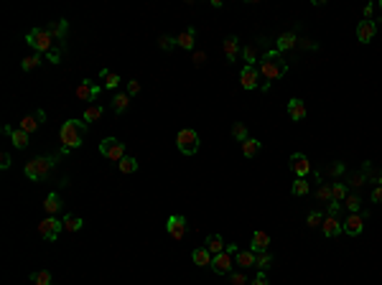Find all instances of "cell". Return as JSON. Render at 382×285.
<instances>
[{
    "label": "cell",
    "instance_id": "obj_1",
    "mask_svg": "<svg viewBox=\"0 0 382 285\" xmlns=\"http://www.w3.org/2000/svg\"><path fill=\"white\" fill-rule=\"evenodd\" d=\"M260 79H265V84L263 89L270 87V82H275V79H280L286 72H288V61L280 56V51H267L263 59H260Z\"/></svg>",
    "mask_w": 382,
    "mask_h": 285
},
{
    "label": "cell",
    "instance_id": "obj_2",
    "mask_svg": "<svg viewBox=\"0 0 382 285\" xmlns=\"http://www.w3.org/2000/svg\"><path fill=\"white\" fill-rule=\"evenodd\" d=\"M87 130H89V125L84 120H66L59 128V140L64 145L61 153H69V151H74V148H79L82 145V135Z\"/></svg>",
    "mask_w": 382,
    "mask_h": 285
},
{
    "label": "cell",
    "instance_id": "obj_3",
    "mask_svg": "<svg viewBox=\"0 0 382 285\" xmlns=\"http://www.w3.org/2000/svg\"><path fill=\"white\" fill-rule=\"evenodd\" d=\"M56 161H59L56 155H38V158H33V161L26 163L23 173H26V178H31V181H43V178L51 176Z\"/></svg>",
    "mask_w": 382,
    "mask_h": 285
},
{
    "label": "cell",
    "instance_id": "obj_4",
    "mask_svg": "<svg viewBox=\"0 0 382 285\" xmlns=\"http://www.w3.org/2000/svg\"><path fill=\"white\" fill-rule=\"evenodd\" d=\"M26 41H28V46L36 49V54H49L56 49V41L46 28H31L26 33Z\"/></svg>",
    "mask_w": 382,
    "mask_h": 285
},
{
    "label": "cell",
    "instance_id": "obj_5",
    "mask_svg": "<svg viewBox=\"0 0 382 285\" xmlns=\"http://www.w3.org/2000/svg\"><path fill=\"white\" fill-rule=\"evenodd\" d=\"M199 133L194 128H184V130H178L176 135V145H178V151H181L184 155H194L199 151Z\"/></svg>",
    "mask_w": 382,
    "mask_h": 285
},
{
    "label": "cell",
    "instance_id": "obj_6",
    "mask_svg": "<svg viewBox=\"0 0 382 285\" xmlns=\"http://www.w3.org/2000/svg\"><path fill=\"white\" fill-rule=\"evenodd\" d=\"M99 153H102L107 161H112V163H120L122 158L128 155L125 153V143H120L117 138H105L102 143H99Z\"/></svg>",
    "mask_w": 382,
    "mask_h": 285
},
{
    "label": "cell",
    "instance_id": "obj_7",
    "mask_svg": "<svg viewBox=\"0 0 382 285\" xmlns=\"http://www.w3.org/2000/svg\"><path fill=\"white\" fill-rule=\"evenodd\" d=\"M64 229V222H59L56 216H46L43 222H38V234L46 239V242H56Z\"/></svg>",
    "mask_w": 382,
    "mask_h": 285
},
{
    "label": "cell",
    "instance_id": "obj_8",
    "mask_svg": "<svg viewBox=\"0 0 382 285\" xmlns=\"http://www.w3.org/2000/svg\"><path fill=\"white\" fill-rule=\"evenodd\" d=\"M99 92H102V87L92 82V79H82L76 84V99H82V102H95L99 97Z\"/></svg>",
    "mask_w": 382,
    "mask_h": 285
},
{
    "label": "cell",
    "instance_id": "obj_9",
    "mask_svg": "<svg viewBox=\"0 0 382 285\" xmlns=\"http://www.w3.org/2000/svg\"><path fill=\"white\" fill-rule=\"evenodd\" d=\"M166 229H168V237H171V239L181 242V239L186 237V219L181 214H171L166 219Z\"/></svg>",
    "mask_w": 382,
    "mask_h": 285
},
{
    "label": "cell",
    "instance_id": "obj_10",
    "mask_svg": "<svg viewBox=\"0 0 382 285\" xmlns=\"http://www.w3.org/2000/svg\"><path fill=\"white\" fill-rule=\"evenodd\" d=\"M232 257H234V255L227 252V249H224V252H219V255H214V257H211V270H214L217 275H229V272H232V265H234Z\"/></svg>",
    "mask_w": 382,
    "mask_h": 285
},
{
    "label": "cell",
    "instance_id": "obj_11",
    "mask_svg": "<svg viewBox=\"0 0 382 285\" xmlns=\"http://www.w3.org/2000/svg\"><path fill=\"white\" fill-rule=\"evenodd\" d=\"M290 171L296 173V178H306L313 168H311V161L303 153H293L290 155Z\"/></svg>",
    "mask_w": 382,
    "mask_h": 285
},
{
    "label": "cell",
    "instance_id": "obj_12",
    "mask_svg": "<svg viewBox=\"0 0 382 285\" xmlns=\"http://www.w3.org/2000/svg\"><path fill=\"white\" fill-rule=\"evenodd\" d=\"M240 84H242V89H255L257 84H260V72H257L255 66H242Z\"/></svg>",
    "mask_w": 382,
    "mask_h": 285
},
{
    "label": "cell",
    "instance_id": "obj_13",
    "mask_svg": "<svg viewBox=\"0 0 382 285\" xmlns=\"http://www.w3.org/2000/svg\"><path fill=\"white\" fill-rule=\"evenodd\" d=\"M375 33H377L375 20H359V26H357V41L359 43H369L375 38Z\"/></svg>",
    "mask_w": 382,
    "mask_h": 285
},
{
    "label": "cell",
    "instance_id": "obj_14",
    "mask_svg": "<svg viewBox=\"0 0 382 285\" xmlns=\"http://www.w3.org/2000/svg\"><path fill=\"white\" fill-rule=\"evenodd\" d=\"M43 120H46V112H43V110H38L36 115H26L23 120H20V125H18V128H20V130H26V133L31 135V133H36V130L41 128V122H43Z\"/></svg>",
    "mask_w": 382,
    "mask_h": 285
},
{
    "label": "cell",
    "instance_id": "obj_15",
    "mask_svg": "<svg viewBox=\"0 0 382 285\" xmlns=\"http://www.w3.org/2000/svg\"><path fill=\"white\" fill-rule=\"evenodd\" d=\"M3 133H5V135H10V143H13V145L18 148V151L28 148V133H26V130H20V128H16V130H13L10 125H5Z\"/></svg>",
    "mask_w": 382,
    "mask_h": 285
},
{
    "label": "cell",
    "instance_id": "obj_16",
    "mask_svg": "<svg viewBox=\"0 0 382 285\" xmlns=\"http://www.w3.org/2000/svg\"><path fill=\"white\" fill-rule=\"evenodd\" d=\"M51 36H54V41H64L66 38V33H69V20H64V18H59V20H51L49 26H43Z\"/></svg>",
    "mask_w": 382,
    "mask_h": 285
},
{
    "label": "cell",
    "instance_id": "obj_17",
    "mask_svg": "<svg viewBox=\"0 0 382 285\" xmlns=\"http://www.w3.org/2000/svg\"><path fill=\"white\" fill-rule=\"evenodd\" d=\"M344 229V224L339 222V216H326L324 214V222H321V232L326 234V237H336V234H342Z\"/></svg>",
    "mask_w": 382,
    "mask_h": 285
},
{
    "label": "cell",
    "instance_id": "obj_18",
    "mask_svg": "<svg viewBox=\"0 0 382 285\" xmlns=\"http://www.w3.org/2000/svg\"><path fill=\"white\" fill-rule=\"evenodd\" d=\"M362 229H364V219H362V214H349V216L344 219V232H346V234L357 237V234H362Z\"/></svg>",
    "mask_w": 382,
    "mask_h": 285
},
{
    "label": "cell",
    "instance_id": "obj_19",
    "mask_svg": "<svg viewBox=\"0 0 382 285\" xmlns=\"http://www.w3.org/2000/svg\"><path fill=\"white\" fill-rule=\"evenodd\" d=\"M224 56H227V61L229 64H234L237 61V56H240V38L237 36H227L224 38Z\"/></svg>",
    "mask_w": 382,
    "mask_h": 285
},
{
    "label": "cell",
    "instance_id": "obj_20",
    "mask_svg": "<svg viewBox=\"0 0 382 285\" xmlns=\"http://www.w3.org/2000/svg\"><path fill=\"white\" fill-rule=\"evenodd\" d=\"M267 247H270V234L263 232V229L252 232V242H250V249H252V252H265Z\"/></svg>",
    "mask_w": 382,
    "mask_h": 285
},
{
    "label": "cell",
    "instance_id": "obj_21",
    "mask_svg": "<svg viewBox=\"0 0 382 285\" xmlns=\"http://www.w3.org/2000/svg\"><path fill=\"white\" fill-rule=\"evenodd\" d=\"M288 115H290V120H296V122L306 120V105H303V99H298V97L288 99Z\"/></svg>",
    "mask_w": 382,
    "mask_h": 285
},
{
    "label": "cell",
    "instance_id": "obj_22",
    "mask_svg": "<svg viewBox=\"0 0 382 285\" xmlns=\"http://www.w3.org/2000/svg\"><path fill=\"white\" fill-rule=\"evenodd\" d=\"M211 255L207 247H196L194 252H191V260H194V265H199V267H211Z\"/></svg>",
    "mask_w": 382,
    "mask_h": 285
},
{
    "label": "cell",
    "instance_id": "obj_23",
    "mask_svg": "<svg viewBox=\"0 0 382 285\" xmlns=\"http://www.w3.org/2000/svg\"><path fill=\"white\" fill-rule=\"evenodd\" d=\"M194 41H196V28H186L184 33H178V38H176V46L178 49H194Z\"/></svg>",
    "mask_w": 382,
    "mask_h": 285
},
{
    "label": "cell",
    "instance_id": "obj_24",
    "mask_svg": "<svg viewBox=\"0 0 382 285\" xmlns=\"http://www.w3.org/2000/svg\"><path fill=\"white\" fill-rule=\"evenodd\" d=\"M296 43H298V38H296V33H293V31L280 33L278 41H275V51H288V49H293Z\"/></svg>",
    "mask_w": 382,
    "mask_h": 285
},
{
    "label": "cell",
    "instance_id": "obj_25",
    "mask_svg": "<svg viewBox=\"0 0 382 285\" xmlns=\"http://www.w3.org/2000/svg\"><path fill=\"white\" fill-rule=\"evenodd\" d=\"M61 207H64V201H61V196L59 193H49L46 196V201H43V209L49 211V216H56V211H61Z\"/></svg>",
    "mask_w": 382,
    "mask_h": 285
},
{
    "label": "cell",
    "instance_id": "obj_26",
    "mask_svg": "<svg viewBox=\"0 0 382 285\" xmlns=\"http://www.w3.org/2000/svg\"><path fill=\"white\" fill-rule=\"evenodd\" d=\"M255 252L252 249H240L237 255H234V265H240V267H255Z\"/></svg>",
    "mask_w": 382,
    "mask_h": 285
},
{
    "label": "cell",
    "instance_id": "obj_27",
    "mask_svg": "<svg viewBox=\"0 0 382 285\" xmlns=\"http://www.w3.org/2000/svg\"><path fill=\"white\" fill-rule=\"evenodd\" d=\"M240 148H242V155H245V158H255L257 153H260L263 143H260V140H255V138H247L245 143H240Z\"/></svg>",
    "mask_w": 382,
    "mask_h": 285
},
{
    "label": "cell",
    "instance_id": "obj_28",
    "mask_svg": "<svg viewBox=\"0 0 382 285\" xmlns=\"http://www.w3.org/2000/svg\"><path fill=\"white\" fill-rule=\"evenodd\" d=\"M204 247L209 249L211 255H219V252H224V247H227V245H224V239H222L219 234H209L207 242H204Z\"/></svg>",
    "mask_w": 382,
    "mask_h": 285
},
{
    "label": "cell",
    "instance_id": "obj_29",
    "mask_svg": "<svg viewBox=\"0 0 382 285\" xmlns=\"http://www.w3.org/2000/svg\"><path fill=\"white\" fill-rule=\"evenodd\" d=\"M128 105H130V97H128V92H117L115 97H112V110H115L117 115H122V112L128 110Z\"/></svg>",
    "mask_w": 382,
    "mask_h": 285
},
{
    "label": "cell",
    "instance_id": "obj_30",
    "mask_svg": "<svg viewBox=\"0 0 382 285\" xmlns=\"http://www.w3.org/2000/svg\"><path fill=\"white\" fill-rule=\"evenodd\" d=\"M117 171H120V173H135V171H138V158L125 155V158L117 163Z\"/></svg>",
    "mask_w": 382,
    "mask_h": 285
},
{
    "label": "cell",
    "instance_id": "obj_31",
    "mask_svg": "<svg viewBox=\"0 0 382 285\" xmlns=\"http://www.w3.org/2000/svg\"><path fill=\"white\" fill-rule=\"evenodd\" d=\"M61 222H64V229L66 232H79L82 227H84V222L79 219V216H74V214H66Z\"/></svg>",
    "mask_w": 382,
    "mask_h": 285
},
{
    "label": "cell",
    "instance_id": "obj_32",
    "mask_svg": "<svg viewBox=\"0 0 382 285\" xmlns=\"http://www.w3.org/2000/svg\"><path fill=\"white\" fill-rule=\"evenodd\" d=\"M255 255H257V257H255V267L260 270V272H265L267 267L273 265V255L267 252V249H265V252H255Z\"/></svg>",
    "mask_w": 382,
    "mask_h": 285
},
{
    "label": "cell",
    "instance_id": "obj_33",
    "mask_svg": "<svg viewBox=\"0 0 382 285\" xmlns=\"http://www.w3.org/2000/svg\"><path fill=\"white\" fill-rule=\"evenodd\" d=\"M242 61H245V66H255V61H257V46L255 43H247V46L242 49Z\"/></svg>",
    "mask_w": 382,
    "mask_h": 285
},
{
    "label": "cell",
    "instance_id": "obj_34",
    "mask_svg": "<svg viewBox=\"0 0 382 285\" xmlns=\"http://www.w3.org/2000/svg\"><path fill=\"white\" fill-rule=\"evenodd\" d=\"M31 283H36V285H54V278H51L49 270H36V272H31Z\"/></svg>",
    "mask_w": 382,
    "mask_h": 285
},
{
    "label": "cell",
    "instance_id": "obj_35",
    "mask_svg": "<svg viewBox=\"0 0 382 285\" xmlns=\"http://www.w3.org/2000/svg\"><path fill=\"white\" fill-rule=\"evenodd\" d=\"M99 79L105 82V89H117V84H120V76L112 74L110 69H102V72H99Z\"/></svg>",
    "mask_w": 382,
    "mask_h": 285
},
{
    "label": "cell",
    "instance_id": "obj_36",
    "mask_svg": "<svg viewBox=\"0 0 382 285\" xmlns=\"http://www.w3.org/2000/svg\"><path fill=\"white\" fill-rule=\"evenodd\" d=\"M102 115H105V110L99 107V105H92V107H87V110H84V117H82V120L89 125V122H97Z\"/></svg>",
    "mask_w": 382,
    "mask_h": 285
},
{
    "label": "cell",
    "instance_id": "obj_37",
    "mask_svg": "<svg viewBox=\"0 0 382 285\" xmlns=\"http://www.w3.org/2000/svg\"><path fill=\"white\" fill-rule=\"evenodd\" d=\"M344 207L349 209V214H359V209H362V199H359L357 193H346V199H344Z\"/></svg>",
    "mask_w": 382,
    "mask_h": 285
},
{
    "label": "cell",
    "instance_id": "obj_38",
    "mask_svg": "<svg viewBox=\"0 0 382 285\" xmlns=\"http://www.w3.org/2000/svg\"><path fill=\"white\" fill-rule=\"evenodd\" d=\"M290 191H293V196H306V193L311 191V184L306 178H296L293 186H290Z\"/></svg>",
    "mask_w": 382,
    "mask_h": 285
},
{
    "label": "cell",
    "instance_id": "obj_39",
    "mask_svg": "<svg viewBox=\"0 0 382 285\" xmlns=\"http://www.w3.org/2000/svg\"><path fill=\"white\" fill-rule=\"evenodd\" d=\"M38 64H41V54H31V56H26V59L20 61V66H23V72H33Z\"/></svg>",
    "mask_w": 382,
    "mask_h": 285
},
{
    "label": "cell",
    "instance_id": "obj_40",
    "mask_svg": "<svg viewBox=\"0 0 382 285\" xmlns=\"http://www.w3.org/2000/svg\"><path fill=\"white\" fill-rule=\"evenodd\" d=\"M232 138L240 140V143H245L247 138H250V135H247V128H245L242 122H234V125H232Z\"/></svg>",
    "mask_w": 382,
    "mask_h": 285
},
{
    "label": "cell",
    "instance_id": "obj_41",
    "mask_svg": "<svg viewBox=\"0 0 382 285\" xmlns=\"http://www.w3.org/2000/svg\"><path fill=\"white\" fill-rule=\"evenodd\" d=\"M346 199V186L344 184H331V201H344Z\"/></svg>",
    "mask_w": 382,
    "mask_h": 285
},
{
    "label": "cell",
    "instance_id": "obj_42",
    "mask_svg": "<svg viewBox=\"0 0 382 285\" xmlns=\"http://www.w3.org/2000/svg\"><path fill=\"white\" fill-rule=\"evenodd\" d=\"M316 199L319 201H331V184H321L316 191Z\"/></svg>",
    "mask_w": 382,
    "mask_h": 285
},
{
    "label": "cell",
    "instance_id": "obj_43",
    "mask_svg": "<svg viewBox=\"0 0 382 285\" xmlns=\"http://www.w3.org/2000/svg\"><path fill=\"white\" fill-rule=\"evenodd\" d=\"M321 222H324V214H321V211H311V214H308V219H306L308 227H319Z\"/></svg>",
    "mask_w": 382,
    "mask_h": 285
},
{
    "label": "cell",
    "instance_id": "obj_44",
    "mask_svg": "<svg viewBox=\"0 0 382 285\" xmlns=\"http://www.w3.org/2000/svg\"><path fill=\"white\" fill-rule=\"evenodd\" d=\"M158 46H161L163 51H168L171 46H176V38H171V36H161V38H158Z\"/></svg>",
    "mask_w": 382,
    "mask_h": 285
},
{
    "label": "cell",
    "instance_id": "obj_45",
    "mask_svg": "<svg viewBox=\"0 0 382 285\" xmlns=\"http://www.w3.org/2000/svg\"><path fill=\"white\" fill-rule=\"evenodd\" d=\"M342 207H344V204H339V201H329V209H326V216H339Z\"/></svg>",
    "mask_w": 382,
    "mask_h": 285
},
{
    "label": "cell",
    "instance_id": "obj_46",
    "mask_svg": "<svg viewBox=\"0 0 382 285\" xmlns=\"http://www.w3.org/2000/svg\"><path fill=\"white\" fill-rule=\"evenodd\" d=\"M140 92V84H138V79H130L128 82V97H135Z\"/></svg>",
    "mask_w": 382,
    "mask_h": 285
},
{
    "label": "cell",
    "instance_id": "obj_47",
    "mask_svg": "<svg viewBox=\"0 0 382 285\" xmlns=\"http://www.w3.org/2000/svg\"><path fill=\"white\" fill-rule=\"evenodd\" d=\"M229 280H232V285H247L242 272H229Z\"/></svg>",
    "mask_w": 382,
    "mask_h": 285
},
{
    "label": "cell",
    "instance_id": "obj_48",
    "mask_svg": "<svg viewBox=\"0 0 382 285\" xmlns=\"http://www.w3.org/2000/svg\"><path fill=\"white\" fill-rule=\"evenodd\" d=\"M46 56H49V61H51V64H59V61H61V51H59V49H54V51H49Z\"/></svg>",
    "mask_w": 382,
    "mask_h": 285
},
{
    "label": "cell",
    "instance_id": "obj_49",
    "mask_svg": "<svg viewBox=\"0 0 382 285\" xmlns=\"http://www.w3.org/2000/svg\"><path fill=\"white\" fill-rule=\"evenodd\" d=\"M191 61H194V66H201V64L207 61V54H204V51H196V54H194V59H191Z\"/></svg>",
    "mask_w": 382,
    "mask_h": 285
},
{
    "label": "cell",
    "instance_id": "obj_50",
    "mask_svg": "<svg viewBox=\"0 0 382 285\" xmlns=\"http://www.w3.org/2000/svg\"><path fill=\"white\" fill-rule=\"evenodd\" d=\"M349 181H352V186H362L364 181H367V176H364V173H354Z\"/></svg>",
    "mask_w": 382,
    "mask_h": 285
},
{
    "label": "cell",
    "instance_id": "obj_51",
    "mask_svg": "<svg viewBox=\"0 0 382 285\" xmlns=\"http://www.w3.org/2000/svg\"><path fill=\"white\" fill-rule=\"evenodd\" d=\"M250 285H270V283H267V275H265V272H257V278H255Z\"/></svg>",
    "mask_w": 382,
    "mask_h": 285
},
{
    "label": "cell",
    "instance_id": "obj_52",
    "mask_svg": "<svg viewBox=\"0 0 382 285\" xmlns=\"http://www.w3.org/2000/svg\"><path fill=\"white\" fill-rule=\"evenodd\" d=\"M0 168H3V171L10 168V153H3V155H0Z\"/></svg>",
    "mask_w": 382,
    "mask_h": 285
},
{
    "label": "cell",
    "instance_id": "obj_53",
    "mask_svg": "<svg viewBox=\"0 0 382 285\" xmlns=\"http://www.w3.org/2000/svg\"><path fill=\"white\" fill-rule=\"evenodd\" d=\"M372 201H375V204H382V186H377V189L372 191Z\"/></svg>",
    "mask_w": 382,
    "mask_h": 285
},
{
    "label": "cell",
    "instance_id": "obj_54",
    "mask_svg": "<svg viewBox=\"0 0 382 285\" xmlns=\"http://www.w3.org/2000/svg\"><path fill=\"white\" fill-rule=\"evenodd\" d=\"M339 173H344V163H334L331 166V176H339Z\"/></svg>",
    "mask_w": 382,
    "mask_h": 285
},
{
    "label": "cell",
    "instance_id": "obj_55",
    "mask_svg": "<svg viewBox=\"0 0 382 285\" xmlns=\"http://www.w3.org/2000/svg\"><path fill=\"white\" fill-rule=\"evenodd\" d=\"M372 13H375V5H367L364 8V20H372Z\"/></svg>",
    "mask_w": 382,
    "mask_h": 285
},
{
    "label": "cell",
    "instance_id": "obj_56",
    "mask_svg": "<svg viewBox=\"0 0 382 285\" xmlns=\"http://www.w3.org/2000/svg\"><path fill=\"white\" fill-rule=\"evenodd\" d=\"M377 181H380V186H382V173H380V178H377Z\"/></svg>",
    "mask_w": 382,
    "mask_h": 285
},
{
    "label": "cell",
    "instance_id": "obj_57",
    "mask_svg": "<svg viewBox=\"0 0 382 285\" xmlns=\"http://www.w3.org/2000/svg\"><path fill=\"white\" fill-rule=\"evenodd\" d=\"M380 8H382V3H380Z\"/></svg>",
    "mask_w": 382,
    "mask_h": 285
}]
</instances>
